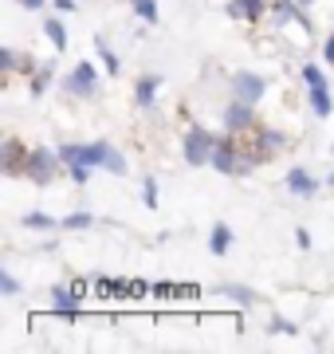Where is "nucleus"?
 <instances>
[{
    "instance_id": "nucleus-31",
    "label": "nucleus",
    "mask_w": 334,
    "mask_h": 354,
    "mask_svg": "<svg viewBox=\"0 0 334 354\" xmlns=\"http://www.w3.org/2000/svg\"><path fill=\"white\" fill-rule=\"evenodd\" d=\"M295 244L303 248V252H307L311 244H315V241H311V228H295Z\"/></svg>"
},
{
    "instance_id": "nucleus-15",
    "label": "nucleus",
    "mask_w": 334,
    "mask_h": 354,
    "mask_svg": "<svg viewBox=\"0 0 334 354\" xmlns=\"http://www.w3.org/2000/svg\"><path fill=\"white\" fill-rule=\"evenodd\" d=\"M36 71V59L32 55H20L16 48H0V75L16 79V75H32Z\"/></svg>"
},
{
    "instance_id": "nucleus-23",
    "label": "nucleus",
    "mask_w": 334,
    "mask_h": 354,
    "mask_svg": "<svg viewBox=\"0 0 334 354\" xmlns=\"http://www.w3.org/2000/svg\"><path fill=\"white\" fill-rule=\"evenodd\" d=\"M59 228H63V232H90V228H95V213H87V209L67 213L63 221H59Z\"/></svg>"
},
{
    "instance_id": "nucleus-29",
    "label": "nucleus",
    "mask_w": 334,
    "mask_h": 354,
    "mask_svg": "<svg viewBox=\"0 0 334 354\" xmlns=\"http://www.w3.org/2000/svg\"><path fill=\"white\" fill-rule=\"evenodd\" d=\"M90 174H95L90 165H67V177H71L75 185H87V181H90Z\"/></svg>"
},
{
    "instance_id": "nucleus-5",
    "label": "nucleus",
    "mask_w": 334,
    "mask_h": 354,
    "mask_svg": "<svg viewBox=\"0 0 334 354\" xmlns=\"http://www.w3.org/2000/svg\"><path fill=\"white\" fill-rule=\"evenodd\" d=\"M220 127H224V134L248 138V134H252V130L259 127V111H256V102L228 99V102H224V111H220Z\"/></svg>"
},
{
    "instance_id": "nucleus-18",
    "label": "nucleus",
    "mask_w": 334,
    "mask_h": 354,
    "mask_svg": "<svg viewBox=\"0 0 334 354\" xmlns=\"http://www.w3.org/2000/svg\"><path fill=\"white\" fill-rule=\"evenodd\" d=\"M43 39H48L55 51L71 48V32H67V24L59 20V16H43Z\"/></svg>"
},
{
    "instance_id": "nucleus-24",
    "label": "nucleus",
    "mask_w": 334,
    "mask_h": 354,
    "mask_svg": "<svg viewBox=\"0 0 334 354\" xmlns=\"http://www.w3.org/2000/svg\"><path fill=\"white\" fill-rule=\"evenodd\" d=\"M299 83L307 91V87H322V83H331V79H326V71H322L319 64H303L299 67Z\"/></svg>"
},
{
    "instance_id": "nucleus-7",
    "label": "nucleus",
    "mask_w": 334,
    "mask_h": 354,
    "mask_svg": "<svg viewBox=\"0 0 334 354\" xmlns=\"http://www.w3.org/2000/svg\"><path fill=\"white\" fill-rule=\"evenodd\" d=\"M268 24L275 28V32H283V28H291V24H303V28H311V32H315V20L307 16V8H303L299 0H271Z\"/></svg>"
},
{
    "instance_id": "nucleus-14",
    "label": "nucleus",
    "mask_w": 334,
    "mask_h": 354,
    "mask_svg": "<svg viewBox=\"0 0 334 354\" xmlns=\"http://www.w3.org/2000/svg\"><path fill=\"white\" fill-rule=\"evenodd\" d=\"M161 83H166V79L154 75V71H146V75L134 79V106H138V111H154L157 95H161Z\"/></svg>"
},
{
    "instance_id": "nucleus-19",
    "label": "nucleus",
    "mask_w": 334,
    "mask_h": 354,
    "mask_svg": "<svg viewBox=\"0 0 334 354\" xmlns=\"http://www.w3.org/2000/svg\"><path fill=\"white\" fill-rule=\"evenodd\" d=\"M52 79H55V67L52 64H36V71L28 75V95H32V99H43L48 87H52Z\"/></svg>"
},
{
    "instance_id": "nucleus-30",
    "label": "nucleus",
    "mask_w": 334,
    "mask_h": 354,
    "mask_svg": "<svg viewBox=\"0 0 334 354\" xmlns=\"http://www.w3.org/2000/svg\"><path fill=\"white\" fill-rule=\"evenodd\" d=\"M322 64L334 67V32H331L326 39H322Z\"/></svg>"
},
{
    "instance_id": "nucleus-16",
    "label": "nucleus",
    "mask_w": 334,
    "mask_h": 354,
    "mask_svg": "<svg viewBox=\"0 0 334 354\" xmlns=\"http://www.w3.org/2000/svg\"><path fill=\"white\" fill-rule=\"evenodd\" d=\"M197 295H201L197 283H169V279H157L154 291H150V299H157V304H169V299H197Z\"/></svg>"
},
{
    "instance_id": "nucleus-27",
    "label": "nucleus",
    "mask_w": 334,
    "mask_h": 354,
    "mask_svg": "<svg viewBox=\"0 0 334 354\" xmlns=\"http://www.w3.org/2000/svg\"><path fill=\"white\" fill-rule=\"evenodd\" d=\"M130 8H134V16H141L146 24H157V0H134Z\"/></svg>"
},
{
    "instance_id": "nucleus-17",
    "label": "nucleus",
    "mask_w": 334,
    "mask_h": 354,
    "mask_svg": "<svg viewBox=\"0 0 334 354\" xmlns=\"http://www.w3.org/2000/svg\"><path fill=\"white\" fill-rule=\"evenodd\" d=\"M307 106L315 118H331L334 114V91L331 83H322V87H307Z\"/></svg>"
},
{
    "instance_id": "nucleus-10",
    "label": "nucleus",
    "mask_w": 334,
    "mask_h": 354,
    "mask_svg": "<svg viewBox=\"0 0 334 354\" xmlns=\"http://www.w3.org/2000/svg\"><path fill=\"white\" fill-rule=\"evenodd\" d=\"M240 153H244V142L236 134H224L217 138V150H213V169L224 177H236V165H240Z\"/></svg>"
},
{
    "instance_id": "nucleus-34",
    "label": "nucleus",
    "mask_w": 334,
    "mask_h": 354,
    "mask_svg": "<svg viewBox=\"0 0 334 354\" xmlns=\"http://www.w3.org/2000/svg\"><path fill=\"white\" fill-rule=\"evenodd\" d=\"M299 4H303V8H311V4H315V0H299Z\"/></svg>"
},
{
    "instance_id": "nucleus-25",
    "label": "nucleus",
    "mask_w": 334,
    "mask_h": 354,
    "mask_svg": "<svg viewBox=\"0 0 334 354\" xmlns=\"http://www.w3.org/2000/svg\"><path fill=\"white\" fill-rule=\"evenodd\" d=\"M268 335H287V339H291V335H299V323L295 319H283V315H271L268 319Z\"/></svg>"
},
{
    "instance_id": "nucleus-35",
    "label": "nucleus",
    "mask_w": 334,
    "mask_h": 354,
    "mask_svg": "<svg viewBox=\"0 0 334 354\" xmlns=\"http://www.w3.org/2000/svg\"><path fill=\"white\" fill-rule=\"evenodd\" d=\"M126 4H134V0H126Z\"/></svg>"
},
{
    "instance_id": "nucleus-33",
    "label": "nucleus",
    "mask_w": 334,
    "mask_h": 354,
    "mask_svg": "<svg viewBox=\"0 0 334 354\" xmlns=\"http://www.w3.org/2000/svg\"><path fill=\"white\" fill-rule=\"evenodd\" d=\"M20 4H24L28 12H39V8H43V4H48V0H20Z\"/></svg>"
},
{
    "instance_id": "nucleus-32",
    "label": "nucleus",
    "mask_w": 334,
    "mask_h": 354,
    "mask_svg": "<svg viewBox=\"0 0 334 354\" xmlns=\"http://www.w3.org/2000/svg\"><path fill=\"white\" fill-rule=\"evenodd\" d=\"M75 8H79L75 0H55V12H59V16H63V12H75Z\"/></svg>"
},
{
    "instance_id": "nucleus-2",
    "label": "nucleus",
    "mask_w": 334,
    "mask_h": 354,
    "mask_svg": "<svg viewBox=\"0 0 334 354\" xmlns=\"http://www.w3.org/2000/svg\"><path fill=\"white\" fill-rule=\"evenodd\" d=\"M217 138H220V134H213L208 127H201V122H189V127H185V134H181V158L193 165V169H201V165H213Z\"/></svg>"
},
{
    "instance_id": "nucleus-22",
    "label": "nucleus",
    "mask_w": 334,
    "mask_h": 354,
    "mask_svg": "<svg viewBox=\"0 0 334 354\" xmlns=\"http://www.w3.org/2000/svg\"><path fill=\"white\" fill-rule=\"evenodd\" d=\"M20 225H24L28 232H52V228H59V221L48 216V213H39V209H32V213L20 216Z\"/></svg>"
},
{
    "instance_id": "nucleus-3",
    "label": "nucleus",
    "mask_w": 334,
    "mask_h": 354,
    "mask_svg": "<svg viewBox=\"0 0 334 354\" xmlns=\"http://www.w3.org/2000/svg\"><path fill=\"white\" fill-rule=\"evenodd\" d=\"M59 174H67V165H63V158H59V150H52V146H32V150H28L24 177L32 181V185H52Z\"/></svg>"
},
{
    "instance_id": "nucleus-1",
    "label": "nucleus",
    "mask_w": 334,
    "mask_h": 354,
    "mask_svg": "<svg viewBox=\"0 0 334 354\" xmlns=\"http://www.w3.org/2000/svg\"><path fill=\"white\" fill-rule=\"evenodd\" d=\"M59 87H63L67 99L90 102V99H99V91H103V71L90 64V59H79V64L59 79Z\"/></svg>"
},
{
    "instance_id": "nucleus-21",
    "label": "nucleus",
    "mask_w": 334,
    "mask_h": 354,
    "mask_svg": "<svg viewBox=\"0 0 334 354\" xmlns=\"http://www.w3.org/2000/svg\"><path fill=\"white\" fill-rule=\"evenodd\" d=\"M95 55H99V64H103L106 75H118V71H122V59L115 55V48H110L103 36H95Z\"/></svg>"
},
{
    "instance_id": "nucleus-9",
    "label": "nucleus",
    "mask_w": 334,
    "mask_h": 354,
    "mask_svg": "<svg viewBox=\"0 0 334 354\" xmlns=\"http://www.w3.org/2000/svg\"><path fill=\"white\" fill-rule=\"evenodd\" d=\"M268 8L271 0H224V16L236 20V24H264L268 20Z\"/></svg>"
},
{
    "instance_id": "nucleus-8",
    "label": "nucleus",
    "mask_w": 334,
    "mask_h": 354,
    "mask_svg": "<svg viewBox=\"0 0 334 354\" xmlns=\"http://www.w3.org/2000/svg\"><path fill=\"white\" fill-rule=\"evenodd\" d=\"M248 138H252V150H256L259 158H264V162L279 158V153L287 150V146H291L287 130H279V127H264V122H259V127L252 130V134H248Z\"/></svg>"
},
{
    "instance_id": "nucleus-20",
    "label": "nucleus",
    "mask_w": 334,
    "mask_h": 354,
    "mask_svg": "<svg viewBox=\"0 0 334 354\" xmlns=\"http://www.w3.org/2000/svg\"><path fill=\"white\" fill-rule=\"evenodd\" d=\"M232 241H236V236H232V228L224 225V221H217V225L208 228V252H213V256H228L232 252Z\"/></svg>"
},
{
    "instance_id": "nucleus-26",
    "label": "nucleus",
    "mask_w": 334,
    "mask_h": 354,
    "mask_svg": "<svg viewBox=\"0 0 334 354\" xmlns=\"http://www.w3.org/2000/svg\"><path fill=\"white\" fill-rule=\"evenodd\" d=\"M0 295H4V299H16V295H20V279H16L8 268H0Z\"/></svg>"
},
{
    "instance_id": "nucleus-6",
    "label": "nucleus",
    "mask_w": 334,
    "mask_h": 354,
    "mask_svg": "<svg viewBox=\"0 0 334 354\" xmlns=\"http://www.w3.org/2000/svg\"><path fill=\"white\" fill-rule=\"evenodd\" d=\"M271 87V79L264 75V71H252V67H240V71H232L228 79V91H232V99H244V102H264V95H268Z\"/></svg>"
},
{
    "instance_id": "nucleus-4",
    "label": "nucleus",
    "mask_w": 334,
    "mask_h": 354,
    "mask_svg": "<svg viewBox=\"0 0 334 354\" xmlns=\"http://www.w3.org/2000/svg\"><path fill=\"white\" fill-rule=\"evenodd\" d=\"M48 299H52V315H59L63 323H75L79 319V307L87 299V279H71V283H55L48 291Z\"/></svg>"
},
{
    "instance_id": "nucleus-13",
    "label": "nucleus",
    "mask_w": 334,
    "mask_h": 354,
    "mask_svg": "<svg viewBox=\"0 0 334 354\" xmlns=\"http://www.w3.org/2000/svg\"><path fill=\"white\" fill-rule=\"evenodd\" d=\"M217 299H228V304H236L240 311H252V307L264 299L256 288H248V283H236V279H228V283H217Z\"/></svg>"
},
{
    "instance_id": "nucleus-11",
    "label": "nucleus",
    "mask_w": 334,
    "mask_h": 354,
    "mask_svg": "<svg viewBox=\"0 0 334 354\" xmlns=\"http://www.w3.org/2000/svg\"><path fill=\"white\" fill-rule=\"evenodd\" d=\"M283 189L291 193V197H299V201H315V193L322 189V181L311 174L307 165H295V169L283 174Z\"/></svg>"
},
{
    "instance_id": "nucleus-28",
    "label": "nucleus",
    "mask_w": 334,
    "mask_h": 354,
    "mask_svg": "<svg viewBox=\"0 0 334 354\" xmlns=\"http://www.w3.org/2000/svg\"><path fill=\"white\" fill-rule=\"evenodd\" d=\"M141 205L146 209H157V177H146L141 181Z\"/></svg>"
},
{
    "instance_id": "nucleus-12",
    "label": "nucleus",
    "mask_w": 334,
    "mask_h": 354,
    "mask_svg": "<svg viewBox=\"0 0 334 354\" xmlns=\"http://www.w3.org/2000/svg\"><path fill=\"white\" fill-rule=\"evenodd\" d=\"M28 150H32V146H24L20 138H4V142H0V174H8V177H24Z\"/></svg>"
}]
</instances>
